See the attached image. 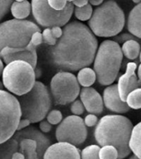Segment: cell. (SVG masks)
<instances>
[{"instance_id":"obj_38","label":"cell","mask_w":141,"mask_h":159,"mask_svg":"<svg viewBox=\"0 0 141 159\" xmlns=\"http://www.w3.org/2000/svg\"><path fill=\"white\" fill-rule=\"evenodd\" d=\"M137 76H138L139 80L141 83V63H139V65L138 66V68H137Z\"/></svg>"},{"instance_id":"obj_29","label":"cell","mask_w":141,"mask_h":159,"mask_svg":"<svg viewBox=\"0 0 141 159\" xmlns=\"http://www.w3.org/2000/svg\"><path fill=\"white\" fill-rule=\"evenodd\" d=\"M85 110H86V108L84 107L83 103L79 99L75 100L70 105V112L73 113V115L81 116V115L83 114Z\"/></svg>"},{"instance_id":"obj_36","label":"cell","mask_w":141,"mask_h":159,"mask_svg":"<svg viewBox=\"0 0 141 159\" xmlns=\"http://www.w3.org/2000/svg\"><path fill=\"white\" fill-rule=\"evenodd\" d=\"M88 3H89V0H74L72 2L73 5L78 7V8H81V7L87 5Z\"/></svg>"},{"instance_id":"obj_41","label":"cell","mask_w":141,"mask_h":159,"mask_svg":"<svg viewBox=\"0 0 141 159\" xmlns=\"http://www.w3.org/2000/svg\"><path fill=\"white\" fill-rule=\"evenodd\" d=\"M4 85H3V81H0V90H4Z\"/></svg>"},{"instance_id":"obj_18","label":"cell","mask_w":141,"mask_h":159,"mask_svg":"<svg viewBox=\"0 0 141 159\" xmlns=\"http://www.w3.org/2000/svg\"><path fill=\"white\" fill-rule=\"evenodd\" d=\"M127 29L139 39H141V3L135 6L129 13Z\"/></svg>"},{"instance_id":"obj_17","label":"cell","mask_w":141,"mask_h":159,"mask_svg":"<svg viewBox=\"0 0 141 159\" xmlns=\"http://www.w3.org/2000/svg\"><path fill=\"white\" fill-rule=\"evenodd\" d=\"M80 100L87 112L100 114L104 110V102L101 95L92 87L82 88L80 93Z\"/></svg>"},{"instance_id":"obj_9","label":"cell","mask_w":141,"mask_h":159,"mask_svg":"<svg viewBox=\"0 0 141 159\" xmlns=\"http://www.w3.org/2000/svg\"><path fill=\"white\" fill-rule=\"evenodd\" d=\"M36 32H41L40 27L30 20L14 18L1 23L0 51L6 47H27Z\"/></svg>"},{"instance_id":"obj_11","label":"cell","mask_w":141,"mask_h":159,"mask_svg":"<svg viewBox=\"0 0 141 159\" xmlns=\"http://www.w3.org/2000/svg\"><path fill=\"white\" fill-rule=\"evenodd\" d=\"M50 93L57 105H67L80 96L81 89L77 78L72 73L61 71L53 76L50 83Z\"/></svg>"},{"instance_id":"obj_43","label":"cell","mask_w":141,"mask_h":159,"mask_svg":"<svg viewBox=\"0 0 141 159\" xmlns=\"http://www.w3.org/2000/svg\"><path fill=\"white\" fill-rule=\"evenodd\" d=\"M129 159H140V158H139V157H137L136 156H135V155H132V156H130V158Z\"/></svg>"},{"instance_id":"obj_16","label":"cell","mask_w":141,"mask_h":159,"mask_svg":"<svg viewBox=\"0 0 141 159\" xmlns=\"http://www.w3.org/2000/svg\"><path fill=\"white\" fill-rule=\"evenodd\" d=\"M43 159H81V151L68 143H56L46 150Z\"/></svg>"},{"instance_id":"obj_44","label":"cell","mask_w":141,"mask_h":159,"mask_svg":"<svg viewBox=\"0 0 141 159\" xmlns=\"http://www.w3.org/2000/svg\"><path fill=\"white\" fill-rule=\"evenodd\" d=\"M139 62L141 63V51H140V54H139Z\"/></svg>"},{"instance_id":"obj_46","label":"cell","mask_w":141,"mask_h":159,"mask_svg":"<svg viewBox=\"0 0 141 159\" xmlns=\"http://www.w3.org/2000/svg\"><path fill=\"white\" fill-rule=\"evenodd\" d=\"M16 2H23V1H24V0H15Z\"/></svg>"},{"instance_id":"obj_37","label":"cell","mask_w":141,"mask_h":159,"mask_svg":"<svg viewBox=\"0 0 141 159\" xmlns=\"http://www.w3.org/2000/svg\"><path fill=\"white\" fill-rule=\"evenodd\" d=\"M104 0H89V3L92 6H100L101 5Z\"/></svg>"},{"instance_id":"obj_4","label":"cell","mask_w":141,"mask_h":159,"mask_svg":"<svg viewBox=\"0 0 141 159\" xmlns=\"http://www.w3.org/2000/svg\"><path fill=\"white\" fill-rule=\"evenodd\" d=\"M125 24V13L115 0H107L95 8L88 21V27L92 33L100 38L117 36Z\"/></svg>"},{"instance_id":"obj_33","label":"cell","mask_w":141,"mask_h":159,"mask_svg":"<svg viewBox=\"0 0 141 159\" xmlns=\"http://www.w3.org/2000/svg\"><path fill=\"white\" fill-rule=\"evenodd\" d=\"M52 126L51 123L47 122V120H42L39 123V129L43 133H50L52 130Z\"/></svg>"},{"instance_id":"obj_26","label":"cell","mask_w":141,"mask_h":159,"mask_svg":"<svg viewBox=\"0 0 141 159\" xmlns=\"http://www.w3.org/2000/svg\"><path fill=\"white\" fill-rule=\"evenodd\" d=\"M119 153H118L117 149L114 146H107L101 147L99 152L100 159H118Z\"/></svg>"},{"instance_id":"obj_5","label":"cell","mask_w":141,"mask_h":159,"mask_svg":"<svg viewBox=\"0 0 141 159\" xmlns=\"http://www.w3.org/2000/svg\"><path fill=\"white\" fill-rule=\"evenodd\" d=\"M120 45L114 40H105L99 45L94 60L97 82L102 86L114 84L120 73L123 60Z\"/></svg>"},{"instance_id":"obj_21","label":"cell","mask_w":141,"mask_h":159,"mask_svg":"<svg viewBox=\"0 0 141 159\" xmlns=\"http://www.w3.org/2000/svg\"><path fill=\"white\" fill-rule=\"evenodd\" d=\"M77 81L79 84L83 88H88V87L92 86L95 84V82L97 80L96 74L94 69L86 67L81 70L78 71L77 76Z\"/></svg>"},{"instance_id":"obj_2","label":"cell","mask_w":141,"mask_h":159,"mask_svg":"<svg viewBox=\"0 0 141 159\" xmlns=\"http://www.w3.org/2000/svg\"><path fill=\"white\" fill-rule=\"evenodd\" d=\"M51 140L35 127L29 126L0 144V159H43Z\"/></svg>"},{"instance_id":"obj_12","label":"cell","mask_w":141,"mask_h":159,"mask_svg":"<svg viewBox=\"0 0 141 159\" xmlns=\"http://www.w3.org/2000/svg\"><path fill=\"white\" fill-rule=\"evenodd\" d=\"M87 128L84 119L80 116H67L58 124L56 129V139L59 143H68L79 146L87 138Z\"/></svg>"},{"instance_id":"obj_24","label":"cell","mask_w":141,"mask_h":159,"mask_svg":"<svg viewBox=\"0 0 141 159\" xmlns=\"http://www.w3.org/2000/svg\"><path fill=\"white\" fill-rule=\"evenodd\" d=\"M74 14L80 21H89L93 14V8L90 3L81 8L76 7L74 9Z\"/></svg>"},{"instance_id":"obj_19","label":"cell","mask_w":141,"mask_h":159,"mask_svg":"<svg viewBox=\"0 0 141 159\" xmlns=\"http://www.w3.org/2000/svg\"><path fill=\"white\" fill-rule=\"evenodd\" d=\"M11 13L16 19H25L30 15L32 12V5L28 0L23 2L14 1L11 6Z\"/></svg>"},{"instance_id":"obj_20","label":"cell","mask_w":141,"mask_h":159,"mask_svg":"<svg viewBox=\"0 0 141 159\" xmlns=\"http://www.w3.org/2000/svg\"><path fill=\"white\" fill-rule=\"evenodd\" d=\"M130 148L135 156L141 159V122L134 126L130 140Z\"/></svg>"},{"instance_id":"obj_42","label":"cell","mask_w":141,"mask_h":159,"mask_svg":"<svg viewBox=\"0 0 141 159\" xmlns=\"http://www.w3.org/2000/svg\"><path fill=\"white\" fill-rule=\"evenodd\" d=\"M132 2L135 3H136V5H137V4H139V3H141V0H132Z\"/></svg>"},{"instance_id":"obj_1","label":"cell","mask_w":141,"mask_h":159,"mask_svg":"<svg viewBox=\"0 0 141 159\" xmlns=\"http://www.w3.org/2000/svg\"><path fill=\"white\" fill-rule=\"evenodd\" d=\"M62 29V36L57 44L48 48L52 65L66 72H76L92 65L99 46L89 27L80 21H72Z\"/></svg>"},{"instance_id":"obj_35","label":"cell","mask_w":141,"mask_h":159,"mask_svg":"<svg viewBox=\"0 0 141 159\" xmlns=\"http://www.w3.org/2000/svg\"><path fill=\"white\" fill-rule=\"evenodd\" d=\"M31 124V122L28 119H23L21 118V120L19 122V126H18V130L17 131H21V130H24L25 128H27L28 127H29Z\"/></svg>"},{"instance_id":"obj_30","label":"cell","mask_w":141,"mask_h":159,"mask_svg":"<svg viewBox=\"0 0 141 159\" xmlns=\"http://www.w3.org/2000/svg\"><path fill=\"white\" fill-rule=\"evenodd\" d=\"M129 40H137L138 41V38H136L134 35H132L130 33H125V34L114 37V41L118 43L119 44L120 43H125L129 41Z\"/></svg>"},{"instance_id":"obj_13","label":"cell","mask_w":141,"mask_h":159,"mask_svg":"<svg viewBox=\"0 0 141 159\" xmlns=\"http://www.w3.org/2000/svg\"><path fill=\"white\" fill-rule=\"evenodd\" d=\"M0 58L8 65L13 61H25L32 66L35 69L37 63V48L29 43L25 48H10L6 47L0 51Z\"/></svg>"},{"instance_id":"obj_28","label":"cell","mask_w":141,"mask_h":159,"mask_svg":"<svg viewBox=\"0 0 141 159\" xmlns=\"http://www.w3.org/2000/svg\"><path fill=\"white\" fill-rule=\"evenodd\" d=\"M42 38H43V43L46 44L51 46H54L58 43V39H55L52 33L51 28H47L42 31Z\"/></svg>"},{"instance_id":"obj_34","label":"cell","mask_w":141,"mask_h":159,"mask_svg":"<svg viewBox=\"0 0 141 159\" xmlns=\"http://www.w3.org/2000/svg\"><path fill=\"white\" fill-rule=\"evenodd\" d=\"M51 29H52V33L53 34V36L55 37V39L58 40V39L62 38L63 34V29H62V27H52V28H51Z\"/></svg>"},{"instance_id":"obj_3","label":"cell","mask_w":141,"mask_h":159,"mask_svg":"<svg viewBox=\"0 0 141 159\" xmlns=\"http://www.w3.org/2000/svg\"><path fill=\"white\" fill-rule=\"evenodd\" d=\"M133 128L131 121L123 115H105L95 127V140L99 146H114L119 153L118 159H125L131 152L130 140Z\"/></svg>"},{"instance_id":"obj_25","label":"cell","mask_w":141,"mask_h":159,"mask_svg":"<svg viewBox=\"0 0 141 159\" xmlns=\"http://www.w3.org/2000/svg\"><path fill=\"white\" fill-rule=\"evenodd\" d=\"M100 148L99 145L96 144H92L86 147L81 152V159H100Z\"/></svg>"},{"instance_id":"obj_6","label":"cell","mask_w":141,"mask_h":159,"mask_svg":"<svg viewBox=\"0 0 141 159\" xmlns=\"http://www.w3.org/2000/svg\"><path fill=\"white\" fill-rule=\"evenodd\" d=\"M32 13L40 26L64 27L74 12V5L66 0H32Z\"/></svg>"},{"instance_id":"obj_8","label":"cell","mask_w":141,"mask_h":159,"mask_svg":"<svg viewBox=\"0 0 141 159\" xmlns=\"http://www.w3.org/2000/svg\"><path fill=\"white\" fill-rule=\"evenodd\" d=\"M35 69L25 61H13L5 66L2 81L5 89L13 95L23 96L31 91L36 83Z\"/></svg>"},{"instance_id":"obj_10","label":"cell","mask_w":141,"mask_h":159,"mask_svg":"<svg viewBox=\"0 0 141 159\" xmlns=\"http://www.w3.org/2000/svg\"><path fill=\"white\" fill-rule=\"evenodd\" d=\"M21 118L18 98L8 91L0 90V144L15 134Z\"/></svg>"},{"instance_id":"obj_39","label":"cell","mask_w":141,"mask_h":159,"mask_svg":"<svg viewBox=\"0 0 141 159\" xmlns=\"http://www.w3.org/2000/svg\"><path fill=\"white\" fill-rule=\"evenodd\" d=\"M3 69H4L3 62V60H2V59L0 58V77H2V75H3Z\"/></svg>"},{"instance_id":"obj_45","label":"cell","mask_w":141,"mask_h":159,"mask_svg":"<svg viewBox=\"0 0 141 159\" xmlns=\"http://www.w3.org/2000/svg\"><path fill=\"white\" fill-rule=\"evenodd\" d=\"M66 1H67V2H69V3H72L74 0H66Z\"/></svg>"},{"instance_id":"obj_23","label":"cell","mask_w":141,"mask_h":159,"mask_svg":"<svg viewBox=\"0 0 141 159\" xmlns=\"http://www.w3.org/2000/svg\"><path fill=\"white\" fill-rule=\"evenodd\" d=\"M126 102L131 109H140L141 108V88L135 89L129 93L126 98Z\"/></svg>"},{"instance_id":"obj_14","label":"cell","mask_w":141,"mask_h":159,"mask_svg":"<svg viewBox=\"0 0 141 159\" xmlns=\"http://www.w3.org/2000/svg\"><path fill=\"white\" fill-rule=\"evenodd\" d=\"M137 68H138L137 63L135 62H130L126 65L125 73L120 75L118 78V90H119L120 98L124 102L126 101L127 96L130 93L134 91L135 89L141 88V83L135 73V70Z\"/></svg>"},{"instance_id":"obj_27","label":"cell","mask_w":141,"mask_h":159,"mask_svg":"<svg viewBox=\"0 0 141 159\" xmlns=\"http://www.w3.org/2000/svg\"><path fill=\"white\" fill-rule=\"evenodd\" d=\"M46 118L47 122L51 123L52 125H58L63 120L62 113L61 112V111L57 109L50 111Z\"/></svg>"},{"instance_id":"obj_15","label":"cell","mask_w":141,"mask_h":159,"mask_svg":"<svg viewBox=\"0 0 141 159\" xmlns=\"http://www.w3.org/2000/svg\"><path fill=\"white\" fill-rule=\"evenodd\" d=\"M103 102L106 109L116 114H124L131 109L127 102L120 98L117 84L107 86L103 91Z\"/></svg>"},{"instance_id":"obj_40","label":"cell","mask_w":141,"mask_h":159,"mask_svg":"<svg viewBox=\"0 0 141 159\" xmlns=\"http://www.w3.org/2000/svg\"><path fill=\"white\" fill-rule=\"evenodd\" d=\"M35 74H36V78H39L40 74H41V71L39 69H35Z\"/></svg>"},{"instance_id":"obj_7","label":"cell","mask_w":141,"mask_h":159,"mask_svg":"<svg viewBox=\"0 0 141 159\" xmlns=\"http://www.w3.org/2000/svg\"><path fill=\"white\" fill-rule=\"evenodd\" d=\"M20 103L22 118L31 123H40L47 117L52 107V98L47 86L42 82L36 81L31 91L18 97Z\"/></svg>"},{"instance_id":"obj_31","label":"cell","mask_w":141,"mask_h":159,"mask_svg":"<svg viewBox=\"0 0 141 159\" xmlns=\"http://www.w3.org/2000/svg\"><path fill=\"white\" fill-rule=\"evenodd\" d=\"M98 117L96 114H92V113H90V114L86 115L85 118H84V123L86 124V127H90V128H92V127H96L98 123Z\"/></svg>"},{"instance_id":"obj_32","label":"cell","mask_w":141,"mask_h":159,"mask_svg":"<svg viewBox=\"0 0 141 159\" xmlns=\"http://www.w3.org/2000/svg\"><path fill=\"white\" fill-rule=\"evenodd\" d=\"M30 43L37 48L39 45H41L43 43L42 33H41V32H36V33H34L32 34V36Z\"/></svg>"},{"instance_id":"obj_22","label":"cell","mask_w":141,"mask_h":159,"mask_svg":"<svg viewBox=\"0 0 141 159\" xmlns=\"http://www.w3.org/2000/svg\"><path fill=\"white\" fill-rule=\"evenodd\" d=\"M140 43L137 40H129L121 46L123 55L129 60H135L140 54Z\"/></svg>"}]
</instances>
